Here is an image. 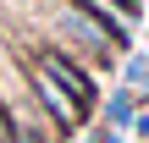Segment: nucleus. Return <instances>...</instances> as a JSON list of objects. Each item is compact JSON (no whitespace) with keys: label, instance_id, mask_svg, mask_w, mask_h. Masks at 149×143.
<instances>
[{"label":"nucleus","instance_id":"nucleus-4","mask_svg":"<svg viewBox=\"0 0 149 143\" xmlns=\"http://www.w3.org/2000/svg\"><path fill=\"white\" fill-rule=\"evenodd\" d=\"M72 6H83L116 44H127V33H133V11H138V0H72Z\"/></svg>","mask_w":149,"mask_h":143},{"label":"nucleus","instance_id":"nucleus-1","mask_svg":"<svg viewBox=\"0 0 149 143\" xmlns=\"http://www.w3.org/2000/svg\"><path fill=\"white\" fill-rule=\"evenodd\" d=\"M28 94L39 99V110L50 116V127H55V132H77V127H83V116H88V110H83V105H77V99H72L50 72H39L33 61H28Z\"/></svg>","mask_w":149,"mask_h":143},{"label":"nucleus","instance_id":"nucleus-5","mask_svg":"<svg viewBox=\"0 0 149 143\" xmlns=\"http://www.w3.org/2000/svg\"><path fill=\"white\" fill-rule=\"evenodd\" d=\"M0 143H17V138H11V127H6V116H0Z\"/></svg>","mask_w":149,"mask_h":143},{"label":"nucleus","instance_id":"nucleus-3","mask_svg":"<svg viewBox=\"0 0 149 143\" xmlns=\"http://www.w3.org/2000/svg\"><path fill=\"white\" fill-rule=\"evenodd\" d=\"M55 28H61L66 39H77V44H83L94 61H116V39H111V33H105V28H100V22L83 11V6H72V0H66V6L55 11Z\"/></svg>","mask_w":149,"mask_h":143},{"label":"nucleus","instance_id":"nucleus-2","mask_svg":"<svg viewBox=\"0 0 149 143\" xmlns=\"http://www.w3.org/2000/svg\"><path fill=\"white\" fill-rule=\"evenodd\" d=\"M28 61H33L39 72H50V77H55V83H61V88H66L77 105H83V110L94 105V77L83 72V61H77L72 50H61V44H44V50H33Z\"/></svg>","mask_w":149,"mask_h":143}]
</instances>
